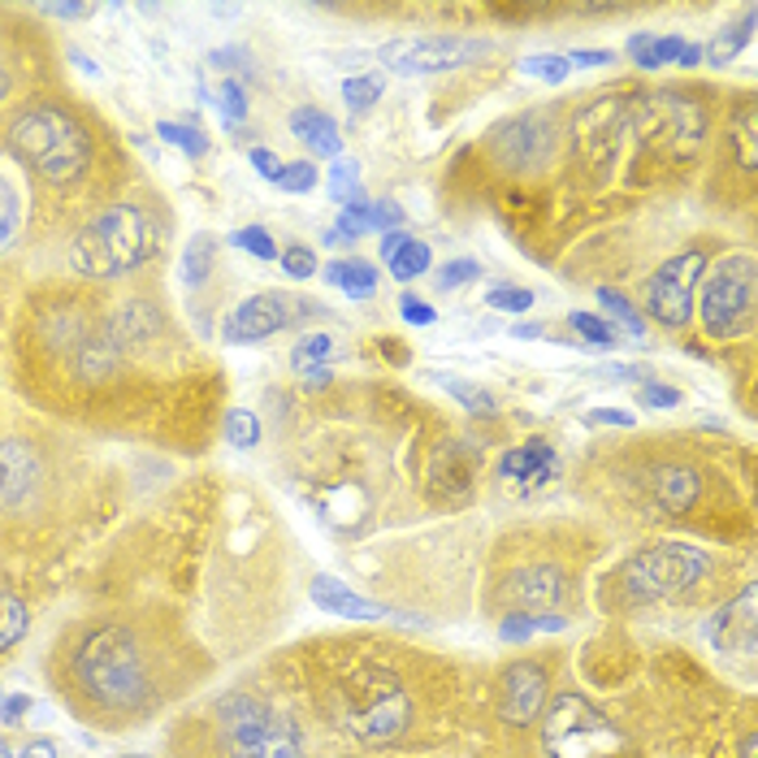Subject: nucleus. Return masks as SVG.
<instances>
[{
	"label": "nucleus",
	"mask_w": 758,
	"mask_h": 758,
	"mask_svg": "<svg viewBox=\"0 0 758 758\" xmlns=\"http://www.w3.org/2000/svg\"><path fill=\"white\" fill-rule=\"evenodd\" d=\"M191 655L169 620L96 616L61 633L48 681L74 720L122 733L165 711L195 681Z\"/></svg>",
	"instance_id": "nucleus-1"
},
{
	"label": "nucleus",
	"mask_w": 758,
	"mask_h": 758,
	"mask_svg": "<svg viewBox=\"0 0 758 758\" xmlns=\"http://www.w3.org/2000/svg\"><path fill=\"white\" fill-rule=\"evenodd\" d=\"M174 758H304L300 724L252 690H226L169 733Z\"/></svg>",
	"instance_id": "nucleus-2"
},
{
	"label": "nucleus",
	"mask_w": 758,
	"mask_h": 758,
	"mask_svg": "<svg viewBox=\"0 0 758 758\" xmlns=\"http://www.w3.org/2000/svg\"><path fill=\"white\" fill-rule=\"evenodd\" d=\"M321 707L330 724L365 746H394L416 720L407 677L378 655H339L321 677Z\"/></svg>",
	"instance_id": "nucleus-3"
},
{
	"label": "nucleus",
	"mask_w": 758,
	"mask_h": 758,
	"mask_svg": "<svg viewBox=\"0 0 758 758\" xmlns=\"http://www.w3.org/2000/svg\"><path fill=\"white\" fill-rule=\"evenodd\" d=\"M9 148L35 178L52 187L78 182L91 165V135L61 104H30L26 113H17L9 126Z\"/></svg>",
	"instance_id": "nucleus-4"
},
{
	"label": "nucleus",
	"mask_w": 758,
	"mask_h": 758,
	"mask_svg": "<svg viewBox=\"0 0 758 758\" xmlns=\"http://www.w3.org/2000/svg\"><path fill=\"white\" fill-rule=\"evenodd\" d=\"M152 252H156L152 217L135 204H113L74 235L70 265L83 278H122V274H135L139 265H148Z\"/></svg>",
	"instance_id": "nucleus-5"
},
{
	"label": "nucleus",
	"mask_w": 758,
	"mask_h": 758,
	"mask_svg": "<svg viewBox=\"0 0 758 758\" xmlns=\"http://www.w3.org/2000/svg\"><path fill=\"white\" fill-rule=\"evenodd\" d=\"M707 568H711L707 551L685 542H655V546H642L633 559H624L616 581L629 603H668L703 585Z\"/></svg>",
	"instance_id": "nucleus-6"
},
{
	"label": "nucleus",
	"mask_w": 758,
	"mask_h": 758,
	"mask_svg": "<svg viewBox=\"0 0 758 758\" xmlns=\"http://www.w3.org/2000/svg\"><path fill=\"white\" fill-rule=\"evenodd\" d=\"M546 758H629L624 733L581 694H559L542 720Z\"/></svg>",
	"instance_id": "nucleus-7"
},
{
	"label": "nucleus",
	"mask_w": 758,
	"mask_h": 758,
	"mask_svg": "<svg viewBox=\"0 0 758 758\" xmlns=\"http://www.w3.org/2000/svg\"><path fill=\"white\" fill-rule=\"evenodd\" d=\"M755 278L758 265L750 252H733L724 256L711 274H707V287H703V330L724 343V339H737L742 330H750L755 321Z\"/></svg>",
	"instance_id": "nucleus-8"
},
{
	"label": "nucleus",
	"mask_w": 758,
	"mask_h": 758,
	"mask_svg": "<svg viewBox=\"0 0 758 758\" xmlns=\"http://www.w3.org/2000/svg\"><path fill=\"white\" fill-rule=\"evenodd\" d=\"M490 52V39H468V35H416V39H390L378 48V61L394 74H442L472 65Z\"/></svg>",
	"instance_id": "nucleus-9"
},
{
	"label": "nucleus",
	"mask_w": 758,
	"mask_h": 758,
	"mask_svg": "<svg viewBox=\"0 0 758 758\" xmlns=\"http://www.w3.org/2000/svg\"><path fill=\"white\" fill-rule=\"evenodd\" d=\"M321 313H326V304H317V300H295V295H287V291H261V295L243 300V304L226 317L222 339H226L230 348L265 343V339H274L278 330L295 326L300 317H321Z\"/></svg>",
	"instance_id": "nucleus-10"
},
{
	"label": "nucleus",
	"mask_w": 758,
	"mask_h": 758,
	"mask_svg": "<svg viewBox=\"0 0 758 758\" xmlns=\"http://www.w3.org/2000/svg\"><path fill=\"white\" fill-rule=\"evenodd\" d=\"M703 278H707V252L703 248H690V252L664 261L659 274L650 278V287H646L650 317L668 330H681L694 317V291H698Z\"/></svg>",
	"instance_id": "nucleus-11"
},
{
	"label": "nucleus",
	"mask_w": 758,
	"mask_h": 758,
	"mask_svg": "<svg viewBox=\"0 0 758 758\" xmlns=\"http://www.w3.org/2000/svg\"><path fill=\"white\" fill-rule=\"evenodd\" d=\"M494 152L507 169H542L555 152V109H529L498 126Z\"/></svg>",
	"instance_id": "nucleus-12"
},
{
	"label": "nucleus",
	"mask_w": 758,
	"mask_h": 758,
	"mask_svg": "<svg viewBox=\"0 0 758 758\" xmlns=\"http://www.w3.org/2000/svg\"><path fill=\"white\" fill-rule=\"evenodd\" d=\"M546 694H551V677L542 664L533 659H516L503 677H498V716L511 729H529L542 711H546Z\"/></svg>",
	"instance_id": "nucleus-13"
},
{
	"label": "nucleus",
	"mask_w": 758,
	"mask_h": 758,
	"mask_svg": "<svg viewBox=\"0 0 758 758\" xmlns=\"http://www.w3.org/2000/svg\"><path fill=\"white\" fill-rule=\"evenodd\" d=\"M633 113H637V104H624V100H598V104H590L577 117V152L590 156V161H607L620 148V135L633 122Z\"/></svg>",
	"instance_id": "nucleus-14"
},
{
	"label": "nucleus",
	"mask_w": 758,
	"mask_h": 758,
	"mask_svg": "<svg viewBox=\"0 0 758 758\" xmlns=\"http://www.w3.org/2000/svg\"><path fill=\"white\" fill-rule=\"evenodd\" d=\"M503 594L511 611H559V603L568 598V577L555 564H525L507 577Z\"/></svg>",
	"instance_id": "nucleus-15"
},
{
	"label": "nucleus",
	"mask_w": 758,
	"mask_h": 758,
	"mask_svg": "<svg viewBox=\"0 0 758 758\" xmlns=\"http://www.w3.org/2000/svg\"><path fill=\"white\" fill-rule=\"evenodd\" d=\"M707 633H711V646H716L720 655H742V659H750L758 650L755 585H746L737 598H729V603L716 611V620L707 624Z\"/></svg>",
	"instance_id": "nucleus-16"
},
{
	"label": "nucleus",
	"mask_w": 758,
	"mask_h": 758,
	"mask_svg": "<svg viewBox=\"0 0 758 758\" xmlns=\"http://www.w3.org/2000/svg\"><path fill=\"white\" fill-rule=\"evenodd\" d=\"M43 481V455L26 438L0 442V507H22Z\"/></svg>",
	"instance_id": "nucleus-17"
},
{
	"label": "nucleus",
	"mask_w": 758,
	"mask_h": 758,
	"mask_svg": "<svg viewBox=\"0 0 758 758\" xmlns=\"http://www.w3.org/2000/svg\"><path fill=\"white\" fill-rule=\"evenodd\" d=\"M498 477L507 485H520V490H542L546 481L559 477V455L546 438H529L525 446H511L498 459Z\"/></svg>",
	"instance_id": "nucleus-18"
},
{
	"label": "nucleus",
	"mask_w": 758,
	"mask_h": 758,
	"mask_svg": "<svg viewBox=\"0 0 758 758\" xmlns=\"http://www.w3.org/2000/svg\"><path fill=\"white\" fill-rule=\"evenodd\" d=\"M703 494V477L690 464H659L650 472V498L668 516H685Z\"/></svg>",
	"instance_id": "nucleus-19"
},
{
	"label": "nucleus",
	"mask_w": 758,
	"mask_h": 758,
	"mask_svg": "<svg viewBox=\"0 0 758 758\" xmlns=\"http://www.w3.org/2000/svg\"><path fill=\"white\" fill-rule=\"evenodd\" d=\"M313 603H317L321 611L339 616V620H386V616H394L390 607H381L374 598H361L356 590H348L343 581H334V577H326V572L313 577Z\"/></svg>",
	"instance_id": "nucleus-20"
},
{
	"label": "nucleus",
	"mask_w": 758,
	"mask_h": 758,
	"mask_svg": "<svg viewBox=\"0 0 758 758\" xmlns=\"http://www.w3.org/2000/svg\"><path fill=\"white\" fill-rule=\"evenodd\" d=\"M291 135L304 143V148H313V156H343V135H339V122L330 117V113H321V109H295L291 113Z\"/></svg>",
	"instance_id": "nucleus-21"
},
{
	"label": "nucleus",
	"mask_w": 758,
	"mask_h": 758,
	"mask_svg": "<svg viewBox=\"0 0 758 758\" xmlns=\"http://www.w3.org/2000/svg\"><path fill=\"white\" fill-rule=\"evenodd\" d=\"M326 282L348 291V300H369L378 291V269L361 256H348V261H330L326 265Z\"/></svg>",
	"instance_id": "nucleus-22"
},
{
	"label": "nucleus",
	"mask_w": 758,
	"mask_h": 758,
	"mask_svg": "<svg viewBox=\"0 0 758 758\" xmlns=\"http://www.w3.org/2000/svg\"><path fill=\"white\" fill-rule=\"evenodd\" d=\"M568 620L559 611H507L503 624H498V637L503 642H529L533 633H555Z\"/></svg>",
	"instance_id": "nucleus-23"
},
{
	"label": "nucleus",
	"mask_w": 758,
	"mask_h": 758,
	"mask_svg": "<svg viewBox=\"0 0 758 758\" xmlns=\"http://www.w3.org/2000/svg\"><path fill=\"white\" fill-rule=\"evenodd\" d=\"M733 139H737V152H742V169L755 174L758 169V109L755 96H742V104L733 109Z\"/></svg>",
	"instance_id": "nucleus-24"
},
{
	"label": "nucleus",
	"mask_w": 758,
	"mask_h": 758,
	"mask_svg": "<svg viewBox=\"0 0 758 758\" xmlns=\"http://www.w3.org/2000/svg\"><path fill=\"white\" fill-rule=\"evenodd\" d=\"M26 629H30V607L9 585H0V655H9L26 637Z\"/></svg>",
	"instance_id": "nucleus-25"
},
{
	"label": "nucleus",
	"mask_w": 758,
	"mask_h": 758,
	"mask_svg": "<svg viewBox=\"0 0 758 758\" xmlns=\"http://www.w3.org/2000/svg\"><path fill=\"white\" fill-rule=\"evenodd\" d=\"M213 261H217V239H213V235H195V239H187V248H182V265H178L182 282H187V287H200V282L213 274Z\"/></svg>",
	"instance_id": "nucleus-26"
},
{
	"label": "nucleus",
	"mask_w": 758,
	"mask_h": 758,
	"mask_svg": "<svg viewBox=\"0 0 758 758\" xmlns=\"http://www.w3.org/2000/svg\"><path fill=\"white\" fill-rule=\"evenodd\" d=\"M750 39H755V9H746V17H742L737 26H724V30L711 39V48H707L703 56H707L711 65H729Z\"/></svg>",
	"instance_id": "nucleus-27"
},
{
	"label": "nucleus",
	"mask_w": 758,
	"mask_h": 758,
	"mask_svg": "<svg viewBox=\"0 0 758 758\" xmlns=\"http://www.w3.org/2000/svg\"><path fill=\"white\" fill-rule=\"evenodd\" d=\"M334 352H339V348H334L330 334H304V339L295 343V352H291V369L304 378L308 369H326V361H330Z\"/></svg>",
	"instance_id": "nucleus-28"
},
{
	"label": "nucleus",
	"mask_w": 758,
	"mask_h": 758,
	"mask_svg": "<svg viewBox=\"0 0 758 758\" xmlns=\"http://www.w3.org/2000/svg\"><path fill=\"white\" fill-rule=\"evenodd\" d=\"M598 304L611 313V321H620V326H624V334H629V339H637V343L646 339V321L637 317V308L629 304V295H620L616 287H598Z\"/></svg>",
	"instance_id": "nucleus-29"
},
{
	"label": "nucleus",
	"mask_w": 758,
	"mask_h": 758,
	"mask_svg": "<svg viewBox=\"0 0 758 758\" xmlns=\"http://www.w3.org/2000/svg\"><path fill=\"white\" fill-rule=\"evenodd\" d=\"M330 195H334V204H361L365 195H361V161H334V169H330Z\"/></svg>",
	"instance_id": "nucleus-30"
},
{
	"label": "nucleus",
	"mask_w": 758,
	"mask_h": 758,
	"mask_svg": "<svg viewBox=\"0 0 758 758\" xmlns=\"http://www.w3.org/2000/svg\"><path fill=\"white\" fill-rule=\"evenodd\" d=\"M429 261H433V256H429V243L407 239V243H403L386 265H390V274H394L399 282H412V278H420V274L429 269Z\"/></svg>",
	"instance_id": "nucleus-31"
},
{
	"label": "nucleus",
	"mask_w": 758,
	"mask_h": 758,
	"mask_svg": "<svg viewBox=\"0 0 758 758\" xmlns=\"http://www.w3.org/2000/svg\"><path fill=\"white\" fill-rule=\"evenodd\" d=\"M568 326L581 334L577 348H594V352H611V348H616V330H611L603 317H594V313H572Z\"/></svg>",
	"instance_id": "nucleus-32"
},
{
	"label": "nucleus",
	"mask_w": 758,
	"mask_h": 758,
	"mask_svg": "<svg viewBox=\"0 0 758 758\" xmlns=\"http://www.w3.org/2000/svg\"><path fill=\"white\" fill-rule=\"evenodd\" d=\"M442 390H451V399H459L464 403V412H472V416H490L494 412V399H490V390H481V386H472V381H459V378H446V374H433Z\"/></svg>",
	"instance_id": "nucleus-33"
},
{
	"label": "nucleus",
	"mask_w": 758,
	"mask_h": 758,
	"mask_svg": "<svg viewBox=\"0 0 758 758\" xmlns=\"http://www.w3.org/2000/svg\"><path fill=\"white\" fill-rule=\"evenodd\" d=\"M17 230H22V204H17L13 182L0 174V252H9V248H13Z\"/></svg>",
	"instance_id": "nucleus-34"
},
{
	"label": "nucleus",
	"mask_w": 758,
	"mask_h": 758,
	"mask_svg": "<svg viewBox=\"0 0 758 758\" xmlns=\"http://www.w3.org/2000/svg\"><path fill=\"white\" fill-rule=\"evenodd\" d=\"M520 74L559 87V83L572 74V65H568V56H559V52H538V56H525V61H520Z\"/></svg>",
	"instance_id": "nucleus-35"
},
{
	"label": "nucleus",
	"mask_w": 758,
	"mask_h": 758,
	"mask_svg": "<svg viewBox=\"0 0 758 758\" xmlns=\"http://www.w3.org/2000/svg\"><path fill=\"white\" fill-rule=\"evenodd\" d=\"M156 135H161L165 143L182 148L191 161H200V156L209 152V135H200L195 126H182V122H161V126H156Z\"/></svg>",
	"instance_id": "nucleus-36"
},
{
	"label": "nucleus",
	"mask_w": 758,
	"mask_h": 758,
	"mask_svg": "<svg viewBox=\"0 0 758 758\" xmlns=\"http://www.w3.org/2000/svg\"><path fill=\"white\" fill-rule=\"evenodd\" d=\"M226 442L239 446V451L256 446V442H261V420H256V412H243V407L226 412Z\"/></svg>",
	"instance_id": "nucleus-37"
},
{
	"label": "nucleus",
	"mask_w": 758,
	"mask_h": 758,
	"mask_svg": "<svg viewBox=\"0 0 758 758\" xmlns=\"http://www.w3.org/2000/svg\"><path fill=\"white\" fill-rule=\"evenodd\" d=\"M230 243H235L239 252H252L256 261H278V243L269 239L265 226H243V230L230 235Z\"/></svg>",
	"instance_id": "nucleus-38"
},
{
	"label": "nucleus",
	"mask_w": 758,
	"mask_h": 758,
	"mask_svg": "<svg viewBox=\"0 0 758 758\" xmlns=\"http://www.w3.org/2000/svg\"><path fill=\"white\" fill-rule=\"evenodd\" d=\"M278 191H291V195H308L317 187V165L313 161H295V165H282V178L274 182Z\"/></svg>",
	"instance_id": "nucleus-39"
},
{
	"label": "nucleus",
	"mask_w": 758,
	"mask_h": 758,
	"mask_svg": "<svg viewBox=\"0 0 758 758\" xmlns=\"http://www.w3.org/2000/svg\"><path fill=\"white\" fill-rule=\"evenodd\" d=\"M485 308H498V313H529V308H533V291H525V287H490V291H485Z\"/></svg>",
	"instance_id": "nucleus-40"
},
{
	"label": "nucleus",
	"mask_w": 758,
	"mask_h": 758,
	"mask_svg": "<svg viewBox=\"0 0 758 758\" xmlns=\"http://www.w3.org/2000/svg\"><path fill=\"white\" fill-rule=\"evenodd\" d=\"M477 278H481V265L468 261V256H459V261H446V265H442L438 287H442V291H459V287H468V282H477Z\"/></svg>",
	"instance_id": "nucleus-41"
},
{
	"label": "nucleus",
	"mask_w": 758,
	"mask_h": 758,
	"mask_svg": "<svg viewBox=\"0 0 758 758\" xmlns=\"http://www.w3.org/2000/svg\"><path fill=\"white\" fill-rule=\"evenodd\" d=\"M343 100H348L352 109H369L374 100H381V78H374V74L348 78V83H343Z\"/></svg>",
	"instance_id": "nucleus-42"
},
{
	"label": "nucleus",
	"mask_w": 758,
	"mask_h": 758,
	"mask_svg": "<svg viewBox=\"0 0 758 758\" xmlns=\"http://www.w3.org/2000/svg\"><path fill=\"white\" fill-rule=\"evenodd\" d=\"M278 261H282V274H291L295 282H304V278L317 274V252H313V248H300V243H295V248H287Z\"/></svg>",
	"instance_id": "nucleus-43"
},
{
	"label": "nucleus",
	"mask_w": 758,
	"mask_h": 758,
	"mask_svg": "<svg viewBox=\"0 0 758 758\" xmlns=\"http://www.w3.org/2000/svg\"><path fill=\"white\" fill-rule=\"evenodd\" d=\"M681 399H685V394H681L677 386H659V381H646V386L637 390V403H642V407H655V412H659V407H681Z\"/></svg>",
	"instance_id": "nucleus-44"
},
{
	"label": "nucleus",
	"mask_w": 758,
	"mask_h": 758,
	"mask_svg": "<svg viewBox=\"0 0 758 758\" xmlns=\"http://www.w3.org/2000/svg\"><path fill=\"white\" fill-rule=\"evenodd\" d=\"M222 113H226L230 126H239L248 117V96H243L239 83H222Z\"/></svg>",
	"instance_id": "nucleus-45"
},
{
	"label": "nucleus",
	"mask_w": 758,
	"mask_h": 758,
	"mask_svg": "<svg viewBox=\"0 0 758 758\" xmlns=\"http://www.w3.org/2000/svg\"><path fill=\"white\" fill-rule=\"evenodd\" d=\"M399 317H403L407 326H433V321H438V313H433V308H429L425 300H416L412 291H407V295L399 300Z\"/></svg>",
	"instance_id": "nucleus-46"
},
{
	"label": "nucleus",
	"mask_w": 758,
	"mask_h": 758,
	"mask_svg": "<svg viewBox=\"0 0 758 758\" xmlns=\"http://www.w3.org/2000/svg\"><path fill=\"white\" fill-rule=\"evenodd\" d=\"M248 161H252V169H256L265 182H278V178H282V161H278L269 148H252Z\"/></svg>",
	"instance_id": "nucleus-47"
},
{
	"label": "nucleus",
	"mask_w": 758,
	"mask_h": 758,
	"mask_svg": "<svg viewBox=\"0 0 758 758\" xmlns=\"http://www.w3.org/2000/svg\"><path fill=\"white\" fill-rule=\"evenodd\" d=\"M585 425H611V429H629V425H633V412H624V407H590V412H585Z\"/></svg>",
	"instance_id": "nucleus-48"
},
{
	"label": "nucleus",
	"mask_w": 758,
	"mask_h": 758,
	"mask_svg": "<svg viewBox=\"0 0 758 758\" xmlns=\"http://www.w3.org/2000/svg\"><path fill=\"white\" fill-rule=\"evenodd\" d=\"M30 707H35L30 694H9V698H0V724H17Z\"/></svg>",
	"instance_id": "nucleus-49"
},
{
	"label": "nucleus",
	"mask_w": 758,
	"mask_h": 758,
	"mask_svg": "<svg viewBox=\"0 0 758 758\" xmlns=\"http://www.w3.org/2000/svg\"><path fill=\"white\" fill-rule=\"evenodd\" d=\"M616 61V52L611 48H577V52H568V65H611Z\"/></svg>",
	"instance_id": "nucleus-50"
},
{
	"label": "nucleus",
	"mask_w": 758,
	"mask_h": 758,
	"mask_svg": "<svg viewBox=\"0 0 758 758\" xmlns=\"http://www.w3.org/2000/svg\"><path fill=\"white\" fill-rule=\"evenodd\" d=\"M594 378L629 381V378H646V369H642V365H603V369H594Z\"/></svg>",
	"instance_id": "nucleus-51"
},
{
	"label": "nucleus",
	"mask_w": 758,
	"mask_h": 758,
	"mask_svg": "<svg viewBox=\"0 0 758 758\" xmlns=\"http://www.w3.org/2000/svg\"><path fill=\"white\" fill-rule=\"evenodd\" d=\"M61 750H56V742H48V737H35V742H26L22 746V755L17 758H56Z\"/></svg>",
	"instance_id": "nucleus-52"
},
{
	"label": "nucleus",
	"mask_w": 758,
	"mask_h": 758,
	"mask_svg": "<svg viewBox=\"0 0 758 758\" xmlns=\"http://www.w3.org/2000/svg\"><path fill=\"white\" fill-rule=\"evenodd\" d=\"M39 13H48V17H87L91 4H39Z\"/></svg>",
	"instance_id": "nucleus-53"
},
{
	"label": "nucleus",
	"mask_w": 758,
	"mask_h": 758,
	"mask_svg": "<svg viewBox=\"0 0 758 758\" xmlns=\"http://www.w3.org/2000/svg\"><path fill=\"white\" fill-rule=\"evenodd\" d=\"M407 239H412L407 230H386V235L378 239V243H381V261H390V256H394V252H399V248H403Z\"/></svg>",
	"instance_id": "nucleus-54"
},
{
	"label": "nucleus",
	"mask_w": 758,
	"mask_h": 758,
	"mask_svg": "<svg viewBox=\"0 0 758 758\" xmlns=\"http://www.w3.org/2000/svg\"><path fill=\"white\" fill-rule=\"evenodd\" d=\"M235 61H248V52L243 48H217V52H209V65H235Z\"/></svg>",
	"instance_id": "nucleus-55"
},
{
	"label": "nucleus",
	"mask_w": 758,
	"mask_h": 758,
	"mask_svg": "<svg viewBox=\"0 0 758 758\" xmlns=\"http://www.w3.org/2000/svg\"><path fill=\"white\" fill-rule=\"evenodd\" d=\"M330 378H334L330 369H308V374H304V386H308V390H321V386H330Z\"/></svg>",
	"instance_id": "nucleus-56"
},
{
	"label": "nucleus",
	"mask_w": 758,
	"mask_h": 758,
	"mask_svg": "<svg viewBox=\"0 0 758 758\" xmlns=\"http://www.w3.org/2000/svg\"><path fill=\"white\" fill-rule=\"evenodd\" d=\"M698 61H703V48H698V43H685V52H681V61H677V65H685V70H694Z\"/></svg>",
	"instance_id": "nucleus-57"
},
{
	"label": "nucleus",
	"mask_w": 758,
	"mask_h": 758,
	"mask_svg": "<svg viewBox=\"0 0 758 758\" xmlns=\"http://www.w3.org/2000/svg\"><path fill=\"white\" fill-rule=\"evenodd\" d=\"M511 334H516V339H542L546 330H542V326H516Z\"/></svg>",
	"instance_id": "nucleus-58"
},
{
	"label": "nucleus",
	"mask_w": 758,
	"mask_h": 758,
	"mask_svg": "<svg viewBox=\"0 0 758 758\" xmlns=\"http://www.w3.org/2000/svg\"><path fill=\"white\" fill-rule=\"evenodd\" d=\"M742 758H755V733H746V742H742Z\"/></svg>",
	"instance_id": "nucleus-59"
},
{
	"label": "nucleus",
	"mask_w": 758,
	"mask_h": 758,
	"mask_svg": "<svg viewBox=\"0 0 758 758\" xmlns=\"http://www.w3.org/2000/svg\"><path fill=\"white\" fill-rule=\"evenodd\" d=\"M4 91H9V78H4V70H0V100H4Z\"/></svg>",
	"instance_id": "nucleus-60"
},
{
	"label": "nucleus",
	"mask_w": 758,
	"mask_h": 758,
	"mask_svg": "<svg viewBox=\"0 0 758 758\" xmlns=\"http://www.w3.org/2000/svg\"><path fill=\"white\" fill-rule=\"evenodd\" d=\"M0 758H13V755H9V746H4V742H0Z\"/></svg>",
	"instance_id": "nucleus-61"
},
{
	"label": "nucleus",
	"mask_w": 758,
	"mask_h": 758,
	"mask_svg": "<svg viewBox=\"0 0 758 758\" xmlns=\"http://www.w3.org/2000/svg\"><path fill=\"white\" fill-rule=\"evenodd\" d=\"M117 758H148V755H117Z\"/></svg>",
	"instance_id": "nucleus-62"
}]
</instances>
